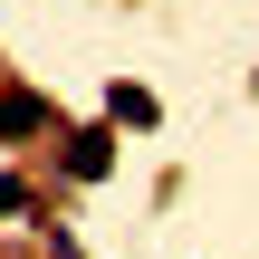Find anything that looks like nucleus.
<instances>
[{"label": "nucleus", "mask_w": 259, "mask_h": 259, "mask_svg": "<svg viewBox=\"0 0 259 259\" xmlns=\"http://www.w3.org/2000/svg\"><path fill=\"white\" fill-rule=\"evenodd\" d=\"M58 173H67V183H106V173H115V135H106V125H77V135L58 144Z\"/></svg>", "instance_id": "nucleus-1"}, {"label": "nucleus", "mask_w": 259, "mask_h": 259, "mask_svg": "<svg viewBox=\"0 0 259 259\" xmlns=\"http://www.w3.org/2000/svg\"><path fill=\"white\" fill-rule=\"evenodd\" d=\"M106 115H115V125H135V135H144V125H154V115H163V106H154V87H125V77H115V87H106Z\"/></svg>", "instance_id": "nucleus-2"}, {"label": "nucleus", "mask_w": 259, "mask_h": 259, "mask_svg": "<svg viewBox=\"0 0 259 259\" xmlns=\"http://www.w3.org/2000/svg\"><path fill=\"white\" fill-rule=\"evenodd\" d=\"M38 125H48L38 96H0V135H38Z\"/></svg>", "instance_id": "nucleus-3"}, {"label": "nucleus", "mask_w": 259, "mask_h": 259, "mask_svg": "<svg viewBox=\"0 0 259 259\" xmlns=\"http://www.w3.org/2000/svg\"><path fill=\"white\" fill-rule=\"evenodd\" d=\"M10 211H29V183H19V173H0V221H10Z\"/></svg>", "instance_id": "nucleus-4"}]
</instances>
